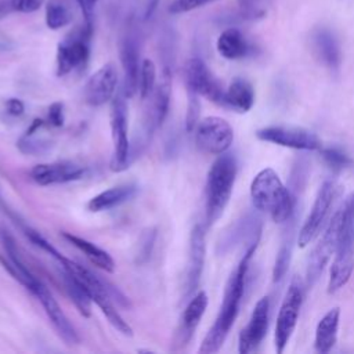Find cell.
Segmentation results:
<instances>
[{
    "instance_id": "cell-1",
    "label": "cell",
    "mask_w": 354,
    "mask_h": 354,
    "mask_svg": "<svg viewBox=\"0 0 354 354\" xmlns=\"http://www.w3.org/2000/svg\"><path fill=\"white\" fill-rule=\"evenodd\" d=\"M259 239L260 238H256L250 242V245L245 250L242 259L239 260V263L231 272V275L227 281L225 289H224V296H223V301L220 306V311L198 350L201 354L216 353L220 350V347L225 342V339L238 317V313H239V306H241L242 296L245 292V283H246L250 260L257 249Z\"/></svg>"
},
{
    "instance_id": "cell-2",
    "label": "cell",
    "mask_w": 354,
    "mask_h": 354,
    "mask_svg": "<svg viewBox=\"0 0 354 354\" xmlns=\"http://www.w3.org/2000/svg\"><path fill=\"white\" fill-rule=\"evenodd\" d=\"M250 198L256 209L268 213L278 224L289 221L293 216L295 198L271 167H266L254 176L250 184Z\"/></svg>"
},
{
    "instance_id": "cell-3",
    "label": "cell",
    "mask_w": 354,
    "mask_h": 354,
    "mask_svg": "<svg viewBox=\"0 0 354 354\" xmlns=\"http://www.w3.org/2000/svg\"><path fill=\"white\" fill-rule=\"evenodd\" d=\"M236 160L231 153H221L210 166L205 187V225L214 224L227 207L236 178Z\"/></svg>"
},
{
    "instance_id": "cell-4",
    "label": "cell",
    "mask_w": 354,
    "mask_h": 354,
    "mask_svg": "<svg viewBox=\"0 0 354 354\" xmlns=\"http://www.w3.org/2000/svg\"><path fill=\"white\" fill-rule=\"evenodd\" d=\"M340 213V210H339ZM354 271V217L340 214V234L335 260L330 266L328 279V293L342 289L351 278Z\"/></svg>"
},
{
    "instance_id": "cell-5",
    "label": "cell",
    "mask_w": 354,
    "mask_h": 354,
    "mask_svg": "<svg viewBox=\"0 0 354 354\" xmlns=\"http://www.w3.org/2000/svg\"><path fill=\"white\" fill-rule=\"evenodd\" d=\"M127 97L120 93L115 94L111 102V136H112V156L111 170L123 171L129 167L130 162V142H129V124H127Z\"/></svg>"
},
{
    "instance_id": "cell-6",
    "label": "cell",
    "mask_w": 354,
    "mask_h": 354,
    "mask_svg": "<svg viewBox=\"0 0 354 354\" xmlns=\"http://www.w3.org/2000/svg\"><path fill=\"white\" fill-rule=\"evenodd\" d=\"M93 24L84 22L82 28L72 32L57 47V75L65 76L73 69L84 65L90 55V37Z\"/></svg>"
},
{
    "instance_id": "cell-7",
    "label": "cell",
    "mask_w": 354,
    "mask_h": 354,
    "mask_svg": "<svg viewBox=\"0 0 354 354\" xmlns=\"http://www.w3.org/2000/svg\"><path fill=\"white\" fill-rule=\"evenodd\" d=\"M303 303V288L297 279H293L289 285L286 295L281 303L277 324H275V350L278 354L283 353L288 346L292 333L295 332L297 318Z\"/></svg>"
},
{
    "instance_id": "cell-8",
    "label": "cell",
    "mask_w": 354,
    "mask_h": 354,
    "mask_svg": "<svg viewBox=\"0 0 354 354\" xmlns=\"http://www.w3.org/2000/svg\"><path fill=\"white\" fill-rule=\"evenodd\" d=\"M234 141L232 126L220 116H206L195 126V142L206 153L221 155Z\"/></svg>"
},
{
    "instance_id": "cell-9",
    "label": "cell",
    "mask_w": 354,
    "mask_h": 354,
    "mask_svg": "<svg viewBox=\"0 0 354 354\" xmlns=\"http://www.w3.org/2000/svg\"><path fill=\"white\" fill-rule=\"evenodd\" d=\"M256 137L260 141L271 142L285 148L300 149V151H319L322 142L317 134L310 130L299 127H285V126H268L259 129Z\"/></svg>"
},
{
    "instance_id": "cell-10",
    "label": "cell",
    "mask_w": 354,
    "mask_h": 354,
    "mask_svg": "<svg viewBox=\"0 0 354 354\" xmlns=\"http://www.w3.org/2000/svg\"><path fill=\"white\" fill-rule=\"evenodd\" d=\"M339 234H340V213L339 209L332 216L322 238L318 241L315 248L313 249L308 263H307V271H306V282L307 286H313L319 275L322 274L325 266L330 260L332 254L335 253L339 242Z\"/></svg>"
},
{
    "instance_id": "cell-11",
    "label": "cell",
    "mask_w": 354,
    "mask_h": 354,
    "mask_svg": "<svg viewBox=\"0 0 354 354\" xmlns=\"http://www.w3.org/2000/svg\"><path fill=\"white\" fill-rule=\"evenodd\" d=\"M335 194H336V188L332 181H324L321 184L317 192V196L314 199L313 207L299 231V236H297L299 248H306L318 235L332 207Z\"/></svg>"
},
{
    "instance_id": "cell-12",
    "label": "cell",
    "mask_w": 354,
    "mask_h": 354,
    "mask_svg": "<svg viewBox=\"0 0 354 354\" xmlns=\"http://www.w3.org/2000/svg\"><path fill=\"white\" fill-rule=\"evenodd\" d=\"M184 80L187 91L202 95L212 102L224 104V91L220 83L201 58H191L187 61L184 68Z\"/></svg>"
},
{
    "instance_id": "cell-13",
    "label": "cell",
    "mask_w": 354,
    "mask_h": 354,
    "mask_svg": "<svg viewBox=\"0 0 354 354\" xmlns=\"http://www.w3.org/2000/svg\"><path fill=\"white\" fill-rule=\"evenodd\" d=\"M118 71L113 64H105L97 69L86 82L83 88L84 102L91 106H101L111 101L118 88Z\"/></svg>"
},
{
    "instance_id": "cell-14",
    "label": "cell",
    "mask_w": 354,
    "mask_h": 354,
    "mask_svg": "<svg viewBox=\"0 0 354 354\" xmlns=\"http://www.w3.org/2000/svg\"><path fill=\"white\" fill-rule=\"evenodd\" d=\"M270 322V299L263 296L257 300L249 322L241 330L238 339V351L241 354H248L254 351L260 343L263 342L264 336L267 335Z\"/></svg>"
},
{
    "instance_id": "cell-15",
    "label": "cell",
    "mask_w": 354,
    "mask_h": 354,
    "mask_svg": "<svg viewBox=\"0 0 354 354\" xmlns=\"http://www.w3.org/2000/svg\"><path fill=\"white\" fill-rule=\"evenodd\" d=\"M120 62L123 68V94L130 98L138 91L140 46L137 33L129 28L120 40Z\"/></svg>"
},
{
    "instance_id": "cell-16",
    "label": "cell",
    "mask_w": 354,
    "mask_h": 354,
    "mask_svg": "<svg viewBox=\"0 0 354 354\" xmlns=\"http://www.w3.org/2000/svg\"><path fill=\"white\" fill-rule=\"evenodd\" d=\"M86 171L87 167L80 163L72 160H61L53 163H39L32 167L29 174L37 185L46 187L76 181L82 178Z\"/></svg>"
},
{
    "instance_id": "cell-17",
    "label": "cell",
    "mask_w": 354,
    "mask_h": 354,
    "mask_svg": "<svg viewBox=\"0 0 354 354\" xmlns=\"http://www.w3.org/2000/svg\"><path fill=\"white\" fill-rule=\"evenodd\" d=\"M206 243H205V227L202 224H195L189 235V249H188V263L184 282V299L192 296L196 290L205 266Z\"/></svg>"
},
{
    "instance_id": "cell-18",
    "label": "cell",
    "mask_w": 354,
    "mask_h": 354,
    "mask_svg": "<svg viewBox=\"0 0 354 354\" xmlns=\"http://www.w3.org/2000/svg\"><path fill=\"white\" fill-rule=\"evenodd\" d=\"M32 293L41 303L48 319L51 321L53 326L55 328V330L61 336V339L66 344H71V346L77 344L80 342L77 330L71 324V321L68 319V317L65 315V313L62 311V308L59 307V304L57 303V300L54 299V296L48 290V288L41 281H39V283L35 286Z\"/></svg>"
},
{
    "instance_id": "cell-19",
    "label": "cell",
    "mask_w": 354,
    "mask_h": 354,
    "mask_svg": "<svg viewBox=\"0 0 354 354\" xmlns=\"http://www.w3.org/2000/svg\"><path fill=\"white\" fill-rule=\"evenodd\" d=\"M209 299L205 290L196 292L194 296L189 297V301L187 303L181 318H180V325L176 332V344L180 347H184L188 344L207 308Z\"/></svg>"
},
{
    "instance_id": "cell-20",
    "label": "cell",
    "mask_w": 354,
    "mask_h": 354,
    "mask_svg": "<svg viewBox=\"0 0 354 354\" xmlns=\"http://www.w3.org/2000/svg\"><path fill=\"white\" fill-rule=\"evenodd\" d=\"M311 48L315 58L329 71H339L342 65V50L335 33L325 28H315L311 33Z\"/></svg>"
},
{
    "instance_id": "cell-21",
    "label": "cell",
    "mask_w": 354,
    "mask_h": 354,
    "mask_svg": "<svg viewBox=\"0 0 354 354\" xmlns=\"http://www.w3.org/2000/svg\"><path fill=\"white\" fill-rule=\"evenodd\" d=\"M152 105H151V115L148 119V133L153 129L162 126L165 122L169 106H170V97H171V72L169 68H165L162 72L160 82L156 84L152 93Z\"/></svg>"
},
{
    "instance_id": "cell-22",
    "label": "cell",
    "mask_w": 354,
    "mask_h": 354,
    "mask_svg": "<svg viewBox=\"0 0 354 354\" xmlns=\"http://www.w3.org/2000/svg\"><path fill=\"white\" fill-rule=\"evenodd\" d=\"M216 47L218 54L225 59H241L253 51L252 44L236 28L224 29L217 39Z\"/></svg>"
},
{
    "instance_id": "cell-23",
    "label": "cell",
    "mask_w": 354,
    "mask_h": 354,
    "mask_svg": "<svg viewBox=\"0 0 354 354\" xmlns=\"http://www.w3.org/2000/svg\"><path fill=\"white\" fill-rule=\"evenodd\" d=\"M340 321V310L339 307L330 308L317 324L315 336H314V347L318 353L326 354L329 353L337 340V329Z\"/></svg>"
},
{
    "instance_id": "cell-24",
    "label": "cell",
    "mask_w": 354,
    "mask_h": 354,
    "mask_svg": "<svg viewBox=\"0 0 354 354\" xmlns=\"http://www.w3.org/2000/svg\"><path fill=\"white\" fill-rule=\"evenodd\" d=\"M62 236L71 242L76 249H79L84 256L86 259L93 264L97 268L105 271V272H113L115 271V261L112 259V256L101 249L100 246H97L95 243L82 238V236H77L75 234H71V232H64Z\"/></svg>"
},
{
    "instance_id": "cell-25",
    "label": "cell",
    "mask_w": 354,
    "mask_h": 354,
    "mask_svg": "<svg viewBox=\"0 0 354 354\" xmlns=\"http://www.w3.org/2000/svg\"><path fill=\"white\" fill-rule=\"evenodd\" d=\"M136 192V185L133 184H123V185H116V187H111L100 194H97L95 196H93L88 203L87 207L90 212H104V210H109L112 207H116L119 205H122L123 202L129 201Z\"/></svg>"
},
{
    "instance_id": "cell-26",
    "label": "cell",
    "mask_w": 354,
    "mask_h": 354,
    "mask_svg": "<svg viewBox=\"0 0 354 354\" xmlns=\"http://www.w3.org/2000/svg\"><path fill=\"white\" fill-rule=\"evenodd\" d=\"M254 104L253 86L245 79H235L224 91V105L235 109L236 112H248Z\"/></svg>"
},
{
    "instance_id": "cell-27",
    "label": "cell",
    "mask_w": 354,
    "mask_h": 354,
    "mask_svg": "<svg viewBox=\"0 0 354 354\" xmlns=\"http://www.w3.org/2000/svg\"><path fill=\"white\" fill-rule=\"evenodd\" d=\"M64 286L66 293L69 295L71 300L73 301L75 307L83 317H90L91 315V297L86 288L69 272L64 270Z\"/></svg>"
},
{
    "instance_id": "cell-28",
    "label": "cell",
    "mask_w": 354,
    "mask_h": 354,
    "mask_svg": "<svg viewBox=\"0 0 354 354\" xmlns=\"http://www.w3.org/2000/svg\"><path fill=\"white\" fill-rule=\"evenodd\" d=\"M73 11L69 0H48L46 4V25L53 30H58L71 24Z\"/></svg>"
},
{
    "instance_id": "cell-29",
    "label": "cell",
    "mask_w": 354,
    "mask_h": 354,
    "mask_svg": "<svg viewBox=\"0 0 354 354\" xmlns=\"http://www.w3.org/2000/svg\"><path fill=\"white\" fill-rule=\"evenodd\" d=\"M156 87V66L152 59H142L140 68V79H138V91L141 100H147L152 95Z\"/></svg>"
},
{
    "instance_id": "cell-30",
    "label": "cell",
    "mask_w": 354,
    "mask_h": 354,
    "mask_svg": "<svg viewBox=\"0 0 354 354\" xmlns=\"http://www.w3.org/2000/svg\"><path fill=\"white\" fill-rule=\"evenodd\" d=\"M292 236H293V232H289V236L285 238V241L282 242V245L277 253V259H275L274 268H272L274 282H279L288 271L290 257H292Z\"/></svg>"
},
{
    "instance_id": "cell-31",
    "label": "cell",
    "mask_w": 354,
    "mask_h": 354,
    "mask_svg": "<svg viewBox=\"0 0 354 354\" xmlns=\"http://www.w3.org/2000/svg\"><path fill=\"white\" fill-rule=\"evenodd\" d=\"M271 0H238L239 17L245 21H254L264 18Z\"/></svg>"
},
{
    "instance_id": "cell-32",
    "label": "cell",
    "mask_w": 354,
    "mask_h": 354,
    "mask_svg": "<svg viewBox=\"0 0 354 354\" xmlns=\"http://www.w3.org/2000/svg\"><path fill=\"white\" fill-rule=\"evenodd\" d=\"M319 153L322 156V159L325 160V163L335 171H340L344 170L347 167H350L353 165L351 158L343 152L342 149L336 148V147H328V148H321Z\"/></svg>"
},
{
    "instance_id": "cell-33",
    "label": "cell",
    "mask_w": 354,
    "mask_h": 354,
    "mask_svg": "<svg viewBox=\"0 0 354 354\" xmlns=\"http://www.w3.org/2000/svg\"><path fill=\"white\" fill-rule=\"evenodd\" d=\"M188 93V106H187V119H185V124H187V130L192 131L195 129V126L198 124V118H199V101H198V94L187 91Z\"/></svg>"
},
{
    "instance_id": "cell-34",
    "label": "cell",
    "mask_w": 354,
    "mask_h": 354,
    "mask_svg": "<svg viewBox=\"0 0 354 354\" xmlns=\"http://www.w3.org/2000/svg\"><path fill=\"white\" fill-rule=\"evenodd\" d=\"M212 1H216V0H174L170 4L169 11L171 14H184V12L196 10L199 7H203Z\"/></svg>"
},
{
    "instance_id": "cell-35",
    "label": "cell",
    "mask_w": 354,
    "mask_h": 354,
    "mask_svg": "<svg viewBox=\"0 0 354 354\" xmlns=\"http://www.w3.org/2000/svg\"><path fill=\"white\" fill-rule=\"evenodd\" d=\"M44 0H10L11 10L18 12H35L43 6Z\"/></svg>"
},
{
    "instance_id": "cell-36",
    "label": "cell",
    "mask_w": 354,
    "mask_h": 354,
    "mask_svg": "<svg viewBox=\"0 0 354 354\" xmlns=\"http://www.w3.org/2000/svg\"><path fill=\"white\" fill-rule=\"evenodd\" d=\"M47 123L55 127H59L64 124V105L61 102H54L50 105Z\"/></svg>"
},
{
    "instance_id": "cell-37",
    "label": "cell",
    "mask_w": 354,
    "mask_h": 354,
    "mask_svg": "<svg viewBox=\"0 0 354 354\" xmlns=\"http://www.w3.org/2000/svg\"><path fill=\"white\" fill-rule=\"evenodd\" d=\"M98 0H77V4L83 12L84 22L93 24V14H94V7Z\"/></svg>"
},
{
    "instance_id": "cell-38",
    "label": "cell",
    "mask_w": 354,
    "mask_h": 354,
    "mask_svg": "<svg viewBox=\"0 0 354 354\" xmlns=\"http://www.w3.org/2000/svg\"><path fill=\"white\" fill-rule=\"evenodd\" d=\"M6 109H7V113L12 115V116H19L24 113V102L18 98H8L6 101Z\"/></svg>"
},
{
    "instance_id": "cell-39",
    "label": "cell",
    "mask_w": 354,
    "mask_h": 354,
    "mask_svg": "<svg viewBox=\"0 0 354 354\" xmlns=\"http://www.w3.org/2000/svg\"><path fill=\"white\" fill-rule=\"evenodd\" d=\"M10 11H12L10 0H0V15H4Z\"/></svg>"
}]
</instances>
